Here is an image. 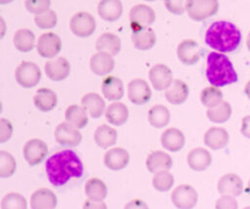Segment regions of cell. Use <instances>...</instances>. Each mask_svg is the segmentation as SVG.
I'll return each mask as SVG.
<instances>
[{
  "label": "cell",
  "instance_id": "obj_45",
  "mask_svg": "<svg viewBox=\"0 0 250 209\" xmlns=\"http://www.w3.org/2000/svg\"><path fill=\"white\" fill-rule=\"evenodd\" d=\"M216 209H237L238 203L231 195H222L217 199L215 204Z\"/></svg>",
  "mask_w": 250,
  "mask_h": 209
},
{
  "label": "cell",
  "instance_id": "obj_11",
  "mask_svg": "<svg viewBox=\"0 0 250 209\" xmlns=\"http://www.w3.org/2000/svg\"><path fill=\"white\" fill-rule=\"evenodd\" d=\"M47 153V144L41 139L37 138L28 140L22 147L23 157L30 166H35L41 163L46 158Z\"/></svg>",
  "mask_w": 250,
  "mask_h": 209
},
{
  "label": "cell",
  "instance_id": "obj_21",
  "mask_svg": "<svg viewBox=\"0 0 250 209\" xmlns=\"http://www.w3.org/2000/svg\"><path fill=\"white\" fill-rule=\"evenodd\" d=\"M173 165L172 157L165 151L162 150H153L151 151L146 159V166L150 173H157L160 171H169Z\"/></svg>",
  "mask_w": 250,
  "mask_h": 209
},
{
  "label": "cell",
  "instance_id": "obj_37",
  "mask_svg": "<svg viewBox=\"0 0 250 209\" xmlns=\"http://www.w3.org/2000/svg\"><path fill=\"white\" fill-rule=\"evenodd\" d=\"M206 115L208 119L214 123L227 122L231 116V106L228 102L223 101L218 105L208 108Z\"/></svg>",
  "mask_w": 250,
  "mask_h": 209
},
{
  "label": "cell",
  "instance_id": "obj_41",
  "mask_svg": "<svg viewBox=\"0 0 250 209\" xmlns=\"http://www.w3.org/2000/svg\"><path fill=\"white\" fill-rule=\"evenodd\" d=\"M1 209H27L26 199L18 192H9L1 200Z\"/></svg>",
  "mask_w": 250,
  "mask_h": 209
},
{
  "label": "cell",
  "instance_id": "obj_6",
  "mask_svg": "<svg viewBox=\"0 0 250 209\" xmlns=\"http://www.w3.org/2000/svg\"><path fill=\"white\" fill-rule=\"evenodd\" d=\"M69 28L71 32L80 38L91 36L96 30V20L87 12H78L74 14L69 21Z\"/></svg>",
  "mask_w": 250,
  "mask_h": 209
},
{
  "label": "cell",
  "instance_id": "obj_35",
  "mask_svg": "<svg viewBox=\"0 0 250 209\" xmlns=\"http://www.w3.org/2000/svg\"><path fill=\"white\" fill-rule=\"evenodd\" d=\"M64 118L66 122L72 124L77 129L84 128L89 122L88 112L82 105L78 104H71L67 106L65 109Z\"/></svg>",
  "mask_w": 250,
  "mask_h": 209
},
{
  "label": "cell",
  "instance_id": "obj_7",
  "mask_svg": "<svg viewBox=\"0 0 250 209\" xmlns=\"http://www.w3.org/2000/svg\"><path fill=\"white\" fill-rule=\"evenodd\" d=\"M129 19L131 30L136 31L149 27L155 21V13L148 5L138 4L130 10Z\"/></svg>",
  "mask_w": 250,
  "mask_h": 209
},
{
  "label": "cell",
  "instance_id": "obj_13",
  "mask_svg": "<svg viewBox=\"0 0 250 209\" xmlns=\"http://www.w3.org/2000/svg\"><path fill=\"white\" fill-rule=\"evenodd\" d=\"M148 78L152 87L157 91L166 90L174 80L172 70L163 63L152 65L148 71Z\"/></svg>",
  "mask_w": 250,
  "mask_h": 209
},
{
  "label": "cell",
  "instance_id": "obj_54",
  "mask_svg": "<svg viewBox=\"0 0 250 209\" xmlns=\"http://www.w3.org/2000/svg\"><path fill=\"white\" fill-rule=\"evenodd\" d=\"M243 209H250V206H246V207H244Z\"/></svg>",
  "mask_w": 250,
  "mask_h": 209
},
{
  "label": "cell",
  "instance_id": "obj_9",
  "mask_svg": "<svg viewBox=\"0 0 250 209\" xmlns=\"http://www.w3.org/2000/svg\"><path fill=\"white\" fill-rule=\"evenodd\" d=\"M56 142L64 147H75L82 141V135L75 126L68 122H61L55 130Z\"/></svg>",
  "mask_w": 250,
  "mask_h": 209
},
{
  "label": "cell",
  "instance_id": "obj_28",
  "mask_svg": "<svg viewBox=\"0 0 250 209\" xmlns=\"http://www.w3.org/2000/svg\"><path fill=\"white\" fill-rule=\"evenodd\" d=\"M33 103L37 109L43 112L53 110L58 104L57 94L49 88H40L33 97Z\"/></svg>",
  "mask_w": 250,
  "mask_h": 209
},
{
  "label": "cell",
  "instance_id": "obj_2",
  "mask_svg": "<svg viewBox=\"0 0 250 209\" xmlns=\"http://www.w3.org/2000/svg\"><path fill=\"white\" fill-rule=\"evenodd\" d=\"M240 42V30L235 24L228 21H214L205 32V43L211 49L222 54L235 51Z\"/></svg>",
  "mask_w": 250,
  "mask_h": 209
},
{
  "label": "cell",
  "instance_id": "obj_46",
  "mask_svg": "<svg viewBox=\"0 0 250 209\" xmlns=\"http://www.w3.org/2000/svg\"><path fill=\"white\" fill-rule=\"evenodd\" d=\"M13 135V125L12 123L6 119L1 118L0 119V143L4 144L8 142Z\"/></svg>",
  "mask_w": 250,
  "mask_h": 209
},
{
  "label": "cell",
  "instance_id": "obj_10",
  "mask_svg": "<svg viewBox=\"0 0 250 209\" xmlns=\"http://www.w3.org/2000/svg\"><path fill=\"white\" fill-rule=\"evenodd\" d=\"M36 50L42 58L52 60L62 50V39L54 32L42 33L36 43Z\"/></svg>",
  "mask_w": 250,
  "mask_h": 209
},
{
  "label": "cell",
  "instance_id": "obj_18",
  "mask_svg": "<svg viewBox=\"0 0 250 209\" xmlns=\"http://www.w3.org/2000/svg\"><path fill=\"white\" fill-rule=\"evenodd\" d=\"M130 160L129 152L123 147L109 148L104 157V165L112 171H120L124 169Z\"/></svg>",
  "mask_w": 250,
  "mask_h": 209
},
{
  "label": "cell",
  "instance_id": "obj_24",
  "mask_svg": "<svg viewBox=\"0 0 250 209\" xmlns=\"http://www.w3.org/2000/svg\"><path fill=\"white\" fill-rule=\"evenodd\" d=\"M229 141L228 131L223 127H211L204 134V144L211 149L224 148Z\"/></svg>",
  "mask_w": 250,
  "mask_h": 209
},
{
  "label": "cell",
  "instance_id": "obj_15",
  "mask_svg": "<svg viewBox=\"0 0 250 209\" xmlns=\"http://www.w3.org/2000/svg\"><path fill=\"white\" fill-rule=\"evenodd\" d=\"M45 73L49 79L60 82L68 77L70 73V63L62 57L52 59L45 63Z\"/></svg>",
  "mask_w": 250,
  "mask_h": 209
},
{
  "label": "cell",
  "instance_id": "obj_3",
  "mask_svg": "<svg viewBox=\"0 0 250 209\" xmlns=\"http://www.w3.org/2000/svg\"><path fill=\"white\" fill-rule=\"evenodd\" d=\"M206 78L215 87H224L238 80L230 60L222 53L210 52L206 59Z\"/></svg>",
  "mask_w": 250,
  "mask_h": 209
},
{
  "label": "cell",
  "instance_id": "obj_32",
  "mask_svg": "<svg viewBox=\"0 0 250 209\" xmlns=\"http://www.w3.org/2000/svg\"><path fill=\"white\" fill-rule=\"evenodd\" d=\"M94 141L101 148H108L117 141V131L109 125H100L94 134Z\"/></svg>",
  "mask_w": 250,
  "mask_h": 209
},
{
  "label": "cell",
  "instance_id": "obj_39",
  "mask_svg": "<svg viewBox=\"0 0 250 209\" xmlns=\"http://www.w3.org/2000/svg\"><path fill=\"white\" fill-rule=\"evenodd\" d=\"M152 186L158 191H168L174 186V176L167 170L157 172L152 177Z\"/></svg>",
  "mask_w": 250,
  "mask_h": 209
},
{
  "label": "cell",
  "instance_id": "obj_34",
  "mask_svg": "<svg viewBox=\"0 0 250 209\" xmlns=\"http://www.w3.org/2000/svg\"><path fill=\"white\" fill-rule=\"evenodd\" d=\"M84 190L88 199L93 201H104L107 195V187L104 182L99 178H91L87 180Z\"/></svg>",
  "mask_w": 250,
  "mask_h": 209
},
{
  "label": "cell",
  "instance_id": "obj_4",
  "mask_svg": "<svg viewBox=\"0 0 250 209\" xmlns=\"http://www.w3.org/2000/svg\"><path fill=\"white\" fill-rule=\"evenodd\" d=\"M40 67L32 62H21L15 70V78L18 84L25 89L35 87L41 79Z\"/></svg>",
  "mask_w": 250,
  "mask_h": 209
},
{
  "label": "cell",
  "instance_id": "obj_22",
  "mask_svg": "<svg viewBox=\"0 0 250 209\" xmlns=\"http://www.w3.org/2000/svg\"><path fill=\"white\" fill-rule=\"evenodd\" d=\"M187 161L190 169L201 172L211 165L212 155L210 151L204 147H195L188 152Z\"/></svg>",
  "mask_w": 250,
  "mask_h": 209
},
{
  "label": "cell",
  "instance_id": "obj_44",
  "mask_svg": "<svg viewBox=\"0 0 250 209\" xmlns=\"http://www.w3.org/2000/svg\"><path fill=\"white\" fill-rule=\"evenodd\" d=\"M188 0H164L166 9L174 15H182L187 11Z\"/></svg>",
  "mask_w": 250,
  "mask_h": 209
},
{
  "label": "cell",
  "instance_id": "obj_20",
  "mask_svg": "<svg viewBox=\"0 0 250 209\" xmlns=\"http://www.w3.org/2000/svg\"><path fill=\"white\" fill-rule=\"evenodd\" d=\"M161 146L172 152H177L181 150L186 143L184 133L178 128H168L164 130L160 137Z\"/></svg>",
  "mask_w": 250,
  "mask_h": 209
},
{
  "label": "cell",
  "instance_id": "obj_19",
  "mask_svg": "<svg viewBox=\"0 0 250 209\" xmlns=\"http://www.w3.org/2000/svg\"><path fill=\"white\" fill-rule=\"evenodd\" d=\"M115 63L111 55L97 52L90 59V69L98 76H104L109 74L114 68Z\"/></svg>",
  "mask_w": 250,
  "mask_h": 209
},
{
  "label": "cell",
  "instance_id": "obj_51",
  "mask_svg": "<svg viewBox=\"0 0 250 209\" xmlns=\"http://www.w3.org/2000/svg\"><path fill=\"white\" fill-rule=\"evenodd\" d=\"M246 46H247V49L250 52V31H249V33L247 34V37H246Z\"/></svg>",
  "mask_w": 250,
  "mask_h": 209
},
{
  "label": "cell",
  "instance_id": "obj_50",
  "mask_svg": "<svg viewBox=\"0 0 250 209\" xmlns=\"http://www.w3.org/2000/svg\"><path fill=\"white\" fill-rule=\"evenodd\" d=\"M244 93L246 94V96L248 97V99L250 100V80L245 84V88H244Z\"/></svg>",
  "mask_w": 250,
  "mask_h": 209
},
{
  "label": "cell",
  "instance_id": "obj_43",
  "mask_svg": "<svg viewBox=\"0 0 250 209\" xmlns=\"http://www.w3.org/2000/svg\"><path fill=\"white\" fill-rule=\"evenodd\" d=\"M24 6L29 13L36 16L50 10L51 0H24Z\"/></svg>",
  "mask_w": 250,
  "mask_h": 209
},
{
  "label": "cell",
  "instance_id": "obj_40",
  "mask_svg": "<svg viewBox=\"0 0 250 209\" xmlns=\"http://www.w3.org/2000/svg\"><path fill=\"white\" fill-rule=\"evenodd\" d=\"M17 169V162L15 157L8 151H0V177H12Z\"/></svg>",
  "mask_w": 250,
  "mask_h": 209
},
{
  "label": "cell",
  "instance_id": "obj_48",
  "mask_svg": "<svg viewBox=\"0 0 250 209\" xmlns=\"http://www.w3.org/2000/svg\"><path fill=\"white\" fill-rule=\"evenodd\" d=\"M82 209H107V206L104 201H93L87 199L85 200Z\"/></svg>",
  "mask_w": 250,
  "mask_h": 209
},
{
  "label": "cell",
  "instance_id": "obj_29",
  "mask_svg": "<svg viewBox=\"0 0 250 209\" xmlns=\"http://www.w3.org/2000/svg\"><path fill=\"white\" fill-rule=\"evenodd\" d=\"M131 38L134 47L140 51L150 50L156 43V35L151 27L132 31Z\"/></svg>",
  "mask_w": 250,
  "mask_h": 209
},
{
  "label": "cell",
  "instance_id": "obj_31",
  "mask_svg": "<svg viewBox=\"0 0 250 209\" xmlns=\"http://www.w3.org/2000/svg\"><path fill=\"white\" fill-rule=\"evenodd\" d=\"M104 115L109 124L121 126L128 120L129 109L125 104L121 102H113L106 107Z\"/></svg>",
  "mask_w": 250,
  "mask_h": 209
},
{
  "label": "cell",
  "instance_id": "obj_12",
  "mask_svg": "<svg viewBox=\"0 0 250 209\" xmlns=\"http://www.w3.org/2000/svg\"><path fill=\"white\" fill-rule=\"evenodd\" d=\"M128 98L137 105L146 104L151 98V89L148 83L142 78H135L128 84Z\"/></svg>",
  "mask_w": 250,
  "mask_h": 209
},
{
  "label": "cell",
  "instance_id": "obj_8",
  "mask_svg": "<svg viewBox=\"0 0 250 209\" xmlns=\"http://www.w3.org/2000/svg\"><path fill=\"white\" fill-rule=\"evenodd\" d=\"M198 200L197 191L190 185H180L174 188L171 194V201L178 209H192Z\"/></svg>",
  "mask_w": 250,
  "mask_h": 209
},
{
  "label": "cell",
  "instance_id": "obj_25",
  "mask_svg": "<svg viewBox=\"0 0 250 209\" xmlns=\"http://www.w3.org/2000/svg\"><path fill=\"white\" fill-rule=\"evenodd\" d=\"M189 94L188 84L181 79H174L171 85L165 90L166 100L175 105L184 104Z\"/></svg>",
  "mask_w": 250,
  "mask_h": 209
},
{
  "label": "cell",
  "instance_id": "obj_23",
  "mask_svg": "<svg viewBox=\"0 0 250 209\" xmlns=\"http://www.w3.org/2000/svg\"><path fill=\"white\" fill-rule=\"evenodd\" d=\"M102 93L106 100L118 102L124 96V84L120 78L108 75L103 80Z\"/></svg>",
  "mask_w": 250,
  "mask_h": 209
},
{
  "label": "cell",
  "instance_id": "obj_42",
  "mask_svg": "<svg viewBox=\"0 0 250 209\" xmlns=\"http://www.w3.org/2000/svg\"><path fill=\"white\" fill-rule=\"evenodd\" d=\"M35 24L42 29H50L57 25L58 16L55 11L48 10L42 14L36 15L34 17Z\"/></svg>",
  "mask_w": 250,
  "mask_h": 209
},
{
  "label": "cell",
  "instance_id": "obj_33",
  "mask_svg": "<svg viewBox=\"0 0 250 209\" xmlns=\"http://www.w3.org/2000/svg\"><path fill=\"white\" fill-rule=\"evenodd\" d=\"M13 43L19 52L28 53L35 46V35L28 28H20L14 34Z\"/></svg>",
  "mask_w": 250,
  "mask_h": 209
},
{
  "label": "cell",
  "instance_id": "obj_52",
  "mask_svg": "<svg viewBox=\"0 0 250 209\" xmlns=\"http://www.w3.org/2000/svg\"><path fill=\"white\" fill-rule=\"evenodd\" d=\"M14 0H0V4L1 5H5V4H9L11 2H13Z\"/></svg>",
  "mask_w": 250,
  "mask_h": 209
},
{
  "label": "cell",
  "instance_id": "obj_16",
  "mask_svg": "<svg viewBox=\"0 0 250 209\" xmlns=\"http://www.w3.org/2000/svg\"><path fill=\"white\" fill-rule=\"evenodd\" d=\"M217 188L222 195L239 196L243 192V182L241 178L234 173L223 175L217 184Z\"/></svg>",
  "mask_w": 250,
  "mask_h": 209
},
{
  "label": "cell",
  "instance_id": "obj_30",
  "mask_svg": "<svg viewBox=\"0 0 250 209\" xmlns=\"http://www.w3.org/2000/svg\"><path fill=\"white\" fill-rule=\"evenodd\" d=\"M96 50L111 55H117L121 50V40L118 35L112 32L103 33L96 41Z\"/></svg>",
  "mask_w": 250,
  "mask_h": 209
},
{
  "label": "cell",
  "instance_id": "obj_17",
  "mask_svg": "<svg viewBox=\"0 0 250 209\" xmlns=\"http://www.w3.org/2000/svg\"><path fill=\"white\" fill-rule=\"evenodd\" d=\"M57 204V195L50 188H38L30 196L31 209H55Z\"/></svg>",
  "mask_w": 250,
  "mask_h": 209
},
{
  "label": "cell",
  "instance_id": "obj_53",
  "mask_svg": "<svg viewBox=\"0 0 250 209\" xmlns=\"http://www.w3.org/2000/svg\"><path fill=\"white\" fill-rule=\"evenodd\" d=\"M245 191L250 195V179H249V181H248V184H247V187H246Z\"/></svg>",
  "mask_w": 250,
  "mask_h": 209
},
{
  "label": "cell",
  "instance_id": "obj_47",
  "mask_svg": "<svg viewBox=\"0 0 250 209\" xmlns=\"http://www.w3.org/2000/svg\"><path fill=\"white\" fill-rule=\"evenodd\" d=\"M124 209H149L147 204L140 198H135L130 200L124 207Z\"/></svg>",
  "mask_w": 250,
  "mask_h": 209
},
{
  "label": "cell",
  "instance_id": "obj_14",
  "mask_svg": "<svg viewBox=\"0 0 250 209\" xmlns=\"http://www.w3.org/2000/svg\"><path fill=\"white\" fill-rule=\"evenodd\" d=\"M178 59L186 65H193L201 57L198 43L192 39H184L177 46Z\"/></svg>",
  "mask_w": 250,
  "mask_h": 209
},
{
  "label": "cell",
  "instance_id": "obj_1",
  "mask_svg": "<svg viewBox=\"0 0 250 209\" xmlns=\"http://www.w3.org/2000/svg\"><path fill=\"white\" fill-rule=\"evenodd\" d=\"M83 169L81 159L71 149L54 153L45 163L48 180L55 187L65 185L72 178H80L83 175Z\"/></svg>",
  "mask_w": 250,
  "mask_h": 209
},
{
  "label": "cell",
  "instance_id": "obj_38",
  "mask_svg": "<svg viewBox=\"0 0 250 209\" xmlns=\"http://www.w3.org/2000/svg\"><path fill=\"white\" fill-rule=\"evenodd\" d=\"M200 102L208 108L214 107L223 102V92L215 86L205 87L200 93Z\"/></svg>",
  "mask_w": 250,
  "mask_h": 209
},
{
  "label": "cell",
  "instance_id": "obj_5",
  "mask_svg": "<svg viewBox=\"0 0 250 209\" xmlns=\"http://www.w3.org/2000/svg\"><path fill=\"white\" fill-rule=\"evenodd\" d=\"M218 10V0H188L187 7L188 17L195 21H202L213 17Z\"/></svg>",
  "mask_w": 250,
  "mask_h": 209
},
{
  "label": "cell",
  "instance_id": "obj_26",
  "mask_svg": "<svg viewBox=\"0 0 250 209\" xmlns=\"http://www.w3.org/2000/svg\"><path fill=\"white\" fill-rule=\"evenodd\" d=\"M123 12L120 0H101L98 4V14L105 21H117Z\"/></svg>",
  "mask_w": 250,
  "mask_h": 209
},
{
  "label": "cell",
  "instance_id": "obj_49",
  "mask_svg": "<svg viewBox=\"0 0 250 209\" xmlns=\"http://www.w3.org/2000/svg\"><path fill=\"white\" fill-rule=\"evenodd\" d=\"M240 132L245 138L250 139V115H246L242 118Z\"/></svg>",
  "mask_w": 250,
  "mask_h": 209
},
{
  "label": "cell",
  "instance_id": "obj_27",
  "mask_svg": "<svg viewBox=\"0 0 250 209\" xmlns=\"http://www.w3.org/2000/svg\"><path fill=\"white\" fill-rule=\"evenodd\" d=\"M81 104L93 118H99L105 112V102L97 93H87L81 99Z\"/></svg>",
  "mask_w": 250,
  "mask_h": 209
},
{
  "label": "cell",
  "instance_id": "obj_36",
  "mask_svg": "<svg viewBox=\"0 0 250 209\" xmlns=\"http://www.w3.org/2000/svg\"><path fill=\"white\" fill-rule=\"evenodd\" d=\"M171 118L170 111L167 106L163 104H155L153 105L147 113V120L148 123L156 128L160 129L168 125Z\"/></svg>",
  "mask_w": 250,
  "mask_h": 209
},
{
  "label": "cell",
  "instance_id": "obj_55",
  "mask_svg": "<svg viewBox=\"0 0 250 209\" xmlns=\"http://www.w3.org/2000/svg\"><path fill=\"white\" fill-rule=\"evenodd\" d=\"M146 1H150V2H152V1H155V0H146Z\"/></svg>",
  "mask_w": 250,
  "mask_h": 209
}]
</instances>
